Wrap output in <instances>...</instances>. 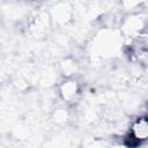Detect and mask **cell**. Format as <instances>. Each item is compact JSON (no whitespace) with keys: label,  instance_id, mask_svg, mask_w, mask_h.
<instances>
[{"label":"cell","instance_id":"obj_1","mask_svg":"<svg viewBox=\"0 0 148 148\" xmlns=\"http://www.w3.org/2000/svg\"><path fill=\"white\" fill-rule=\"evenodd\" d=\"M130 138L136 145L147 140V138H148V121H147L146 117H138L131 124Z\"/></svg>","mask_w":148,"mask_h":148},{"label":"cell","instance_id":"obj_2","mask_svg":"<svg viewBox=\"0 0 148 148\" xmlns=\"http://www.w3.org/2000/svg\"><path fill=\"white\" fill-rule=\"evenodd\" d=\"M62 91H64L62 92L64 98H66V99L72 98L76 94V84H75V82H67V83H65Z\"/></svg>","mask_w":148,"mask_h":148}]
</instances>
